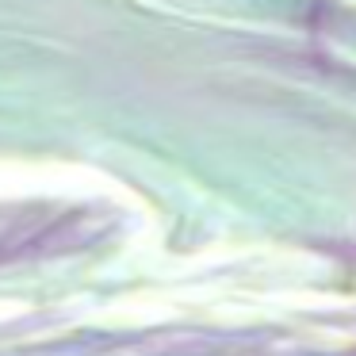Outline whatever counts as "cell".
<instances>
[{
	"mask_svg": "<svg viewBox=\"0 0 356 356\" xmlns=\"http://www.w3.org/2000/svg\"><path fill=\"white\" fill-rule=\"evenodd\" d=\"M104 234V215L62 203H0V264L81 249Z\"/></svg>",
	"mask_w": 356,
	"mask_h": 356,
	"instance_id": "1",
	"label": "cell"
}]
</instances>
